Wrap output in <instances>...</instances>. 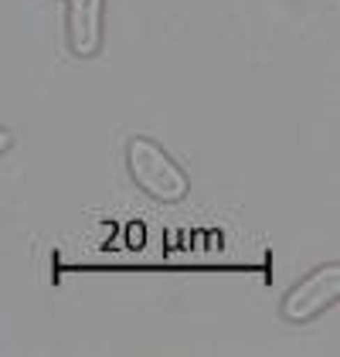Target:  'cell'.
<instances>
[{"label": "cell", "mask_w": 340, "mask_h": 357, "mask_svg": "<svg viewBox=\"0 0 340 357\" xmlns=\"http://www.w3.org/2000/svg\"><path fill=\"white\" fill-rule=\"evenodd\" d=\"M126 167H130L133 184L143 194H150L153 201H160V204H177L191 191V181H187L184 167L150 137H130V143H126Z\"/></svg>", "instance_id": "1"}, {"label": "cell", "mask_w": 340, "mask_h": 357, "mask_svg": "<svg viewBox=\"0 0 340 357\" xmlns=\"http://www.w3.org/2000/svg\"><path fill=\"white\" fill-rule=\"evenodd\" d=\"M340 296V266L337 262H327L320 269L307 273L300 282L289 286V293L279 303V313L289 324H307L313 317L327 313Z\"/></svg>", "instance_id": "2"}, {"label": "cell", "mask_w": 340, "mask_h": 357, "mask_svg": "<svg viewBox=\"0 0 340 357\" xmlns=\"http://www.w3.org/2000/svg\"><path fill=\"white\" fill-rule=\"evenodd\" d=\"M65 38L75 58H95L102 52L106 0H65Z\"/></svg>", "instance_id": "3"}, {"label": "cell", "mask_w": 340, "mask_h": 357, "mask_svg": "<svg viewBox=\"0 0 340 357\" xmlns=\"http://www.w3.org/2000/svg\"><path fill=\"white\" fill-rule=\"evenodd\" d=\"M10 146H14V133L7 126H0V153H7Z\"/></svg>", "instance_id": "4"}]
</instances>
